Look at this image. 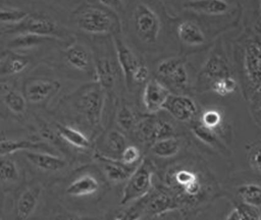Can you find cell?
Instances as JSON below:
<instances>
[{
  "instance_id": "1",
  "label": "cell",
  "mask_w": 261,
  "mask_h": 220,
  "mask_svg": "<svg viewBox=\"0 0 261 220\" xmlns=\"http://www.w3.org/2000/svg\"><path fill=\"white\" fill-rule=\"evenodd\" d=\"M241 68L245 96L253 108L254 120L260 124V75L261 46L259 36L247 39L242 50Z\"/></svg>"
},
{
  "instance_id": "2",
  "label": "cell",
  "mask_w": 261,
  "mask_h": 220,
  "mask_svg": "<svg viewBox=\"0 0 261 220\" xmlns=\"http://www.w3.org/2000/svg\"><path fill=\"white\" fill-rule=\"evenodd\" d=\"M118 20L110 11L89 6L81 9L75 16L76 28L90 35H108L118 30Z\"/></svg>"
},
{
  "instance_id": "3",
  "label": "cell",
  "mask_w": 261,
  "mask_h": 220,
  "mask_svg": "<svg viewBox=\"0 0 261 220\" xmlns=\"http://www.w3.org/2000/svg\"><path fill=\"white\" fill-rule=\"evenodd\" d=\"M76 109L91 128L99 126L104 105V90L96 82L79 90L75 97Z\"/></svg>"
},
{
  "instance_id": "4",
  "label": "cell",
  "mask_w": 261,
  "mask_h": 220,
  "mask_svg": "<svg viewBox=\"0 0 261 220\" xmlns=\"http://www.w3.org/2000/svg\"><path fill=\"white\" fill-rule=\"evenodd\" d=\"M153 173L154 166L150 160L145 159L139 163L127 178L119 202L120 205H126L146 197L152 187Z\"/></svg>"
},
{
  "instance_id": "5",
  "label": "cell",
  "mask_w": 261,
  "mask_h": 220,
  "mask_svg": "<svg viewBox=\"0 0 261 220\" xmlns=\"http://www.w3.org/2000/svg\"><path fill=\"white\" fill-rule=\"evenodd\" d=\"M133 28L138 39L147 45L156 43L161 31L159 17L145 3H139L134 9Z\"/></svg>"
},
{
  "instance_id": "6",
  "label": "cell",
  "mask_w": 261,
  "mask_h": 220,
  "mask_svg": "<svg viewBox=\"0 0 261 220\" xmlns=\"http://www.w3.org/2000/svg\"><path fill=\"white\" fill-rule=\"evenodd\" d=\"M166 181L172 189L190 201H195L203 191L202 181L198 173L192 169L176 168L166 174Z\"/></svg>"
},
{
  "instance_id": "7",
  "label": "cell",
  "mask_w": 261,
  "mask_h": 220,
  "mask_svg": "<svg viewBox=\"0 0 261 220\" xmlns=\"http://www.w3.org/2000/svg\"><path fill=\"white\" fill-rule=\"evenodd\" d=\"M231 74L227 59L222 50L216 49L208 56L198 75V87L209 89L220 77Z\"/></svg>"
},
{
  "instance_id": "8",
  "label": "cell",
  "mask_w": 261,
  "mask_h": 220,
  "mask_svg": "<svg viewBox=\"0 0 261 220\" xmlns=\"http://www.w3.org/2000/svg\"><path fill=\"white\" fill-rule=\"evenodd\" d=\"M10 33H29L54 39H60L63 35L60 26L53 19L47 16L34 15L27 16L23 20L16 23L13 28L9 29Z\"/></svg>"
},
{
  "instance_id": "9",
  "label": "cell",
  "mask_w": 261,
  "mask_h": 220,
  "mask_svg": "<svg viewBox=\"0 0 261 220\" xmlns=\"http://www.w3.org/2000/svg\"><path fill=\"white\" fill-rule=\"evenodd\" d=\"M169 90L158 79L149 78L143 91V105L149 114L160 111L169 96Z\"/></svg>"
},
{
  "instance_id": "10",
  "label": "cell",
  "mask_w": 261,
  "mask_h": 220,
  "mask_svg": "<svg viewBox=\"0 0 261 220\" xmlns=\"http://www.w3.org/2000/svg\"><path fill=\"white\" fill-rule=\"evenodd\" d=\"M162 109L182 122L191 121L197 115V105L188 96L169 94Z\"/></svg>"
},
{
  "instance_id": "11",
  "label": "cell",
  "mask_w": 261,
  "mask_h": 220,
  "mask_svg": "<svg viewBox=\"0 0 261 220\" xmlns=\"http://www.w3.org/2000/svg\"><path fill=\"white\" fill-rule=\"evenodd\" d=\"M114 46H115L117 62L121 68V72L123 73L125 85L128 89H130V86L133 85L132 82L133 73L135 72L136 68L140 64V61L135 55V53L120 38L114 39Z\"/></svg>"
},
{
  "instance_id": "12",
  "label": "cell",
  "mask_w": 261,
  "mask_h": 220,
  "mask_svg": "<svg viewBox=\"0 0 261 220\" xmlns=\"http://www.w3.org/2000/svg\"><path fill=\"white\" fill-rule=\"evenodd\" d=\"M59 88V82L55 80L47 78L32 79L24 86V97L31 103H41L52 96Z\"/></svg>"
},
{
  "instance_id": "13",
  "label": "cell",
  "mask_w": 261,
  "mask_h": 220,
  "mask_svg": "<svg viewBox=\"0 0 261 220\" xmlns=\"http://www.w3.org/2000/svg\"><path fill=\"white\" fill-rule=\"evenodd\" d=\"M96 158L103 165L107 178L113 182H119L127 179L130 173L139 164L127 165L124 164L121 160H115L100 153L96 154Z\"/></svg>"
},
{
  "instance_id": "14",
  "label": "cell",
  "mask_w": 261,
  "mask_h": 220,
  "mask_svg": "<svg viewBox=\"0 0 261 220\" xmlns=\"http://www.w3.org/2000/svg\"><path fill=\"white\" fill-rule=\"evenodd\" d=\"M94 72L96 81L100 85L103 90H111L117 78L116 65L109 58V56H99L95 61Z\"/></svg>"
},
{
  "instance_id": "15",
  "label": "cell",
  "mask_w": 261,
  "mask_h": 220,
  "mask_svg": "<svg viewBox=\"0 0 261 220\" xmlns=\"http://www.w3.org/2000/svg\"><path fill=\"white\" fill-rule=\"evenodd\" d=\"M24 154H25V158L35 167L43 171L55 172V171L62 170L67 165L64 159L52 154H47V153H43L35 150H24Z\"/></svg>"
},
{
  "instance_id": "16",
  "label": "cell",
  "mask_w": 261,
  "mask_h": 220,
  "mask_svg": "<svg viewBox=\"0 0 261 220\" xmlns=\"http://www.w3.org/2000/svg\"><path fill=\"white\" fill-rule=\"evenodd\" d=\"M42 193V186L34 185L27 188L18 197L15 206L16 217L19 220H25L35 212Z\"/></svg>"
},
{
  "instance_id": "17",
  "label": "cell",
  "mask_w": 261,
  "mask_h": 220,
  "mask_svg": "<svg viewBox=\"0 0 261 220\" xmlns=\"http://www.w3.org/2000/svg\"><path fill=\"white\" fill-rule=\"evenodd\" d=\"M64 58L67 64L81 71L92 70V57L88 48L80 43H74L69 46L64 52Z\"/></svg>"
},
{
  "instance_id": "18",
  "label": "cell",
  "mask_w": 261,
  "mask_h": 220,
  "mask_svg": "<svg viewBox=\"0 0 261 220\" xmlns=\"http://www.w3.org/2000/svg\"><path fill=\"white\" fill-rule=\"evenodd\" d=\"M100 187L99 180L91 174H82L66 186L65 193L74 198H82L94 195Z\"/></svg>"
},
{
  "instance_id": "19",
  "label": "cell",
  "mask_w": 261,
  "mask_h": 220,
  "mask_svg": "<svg viewBox=\"0 0 261 220\" xmlns=\"http://www.w3.org/2000/svg\"><path fill=\"white\" fill-rule=\"evenodd\" d=\"M144 204V211L152 216L171 212L178 208L175 199L165 191H157L154 196L147 199Z\"/></svg>"
},
{
  "instance_id": "20",
  "label": "cell",
  "mask_w": 261,
  "mask_h": 220,
  "mask_svg": "<svg viewBox=\"0 0 261 220\" xmlns=\"http://www.w3.org/2000/svg\"><path fill=\"white\" fill-rule=\"evenodd\" d=\"M184 7L206 15H221L228 11L229 3L226 0H189Z\"/></svg>"
},
{
  "instance_id": "21",
  "label": "cell",
  "mask_w": 261,
  "mask_h": 220,
  "mask_svg": "<svg viewBox=\"0 0 261 220\" xmlns=\"http://www.w3.org/2000/svg\"><path fill=\"white\" fill-rule=\"evenodd\" d=\"M177 36L180 42L187 46H201L206 42L202 29L191 20L181 21L177 25Z\"/></svg>"
},
{
  "instance_id": "22",
  "label": "cell",
  "mask_w": 261,
  "mask_h": 220,
  "mask_svg": "<svg viewBox=\"0 0 261 220\" xmlns=\"http://www.w3.org/2000/svg\"><path fill=\"white\" fill-rule=\"evenodd\" d=\"M192 131L204 144L220 151L221 153H228V149L226 148L222 140H220L219 135L215 131L202 125L199 121L192 126Z\"/></svg>"
},
{
  "instance_id": "23",
  "label": "cell",
  "mask_w": 261,
  "mask_h": 220,
  "mask_svg": "<svg viewBox=\"0 0 261 220\" xmlns=\"http://www.w3.org/2000/svg\"><path fill=\"white\" fill-rule=\"evenodd\" d=\"M56 127L58 134L68 144L80 149H87L90 147V140L85 133H83L79 129L63 124H56Z\"/></svg>"
},
{
  "instance_id": "24",
  "label": "cell",
  "mask_w": 261,
  "mask_h": 220,
  "mask_svg": "<svg viewBox=\"0 0 261 220\" xmlns=\"http://www.w3.org/2000/svg\"><path fill=\"white\" fill-rule=\"evenodd\" d=\"M28 65V58L15 54H9L0 60V77L17 74L24 70Z\"/></svg>"
},
{
  "instance_id": "25",
  "label": "cell",
  "mask_w": 261,
  "mask_h": 220,
  "mask_svg": "<svg viewBox=\"0 0 261 220\" xmlns=\"http://www.w3.org/2000/svg\"><path fill=\"white\" fill-rule=\"evenodd\" d=\"M46 145L43 143H35L31 141H12V140H5L0 141V157L7 156L13 154L17 151H24V150H35V151H42L45 150Z\"/></svg>"
},
{
  "instance_id": "26",
  "label": "cell",
  "mask_w": 261,
  "mask_h": 220,
  "mask_svg": "<svg viewBox=\"0 0 261 220\" xmlns=\"http://www.w3.org/2000/svg\"><path fill=\"white\" fill-rule=\"evenodd\" d=\"M180 149V142L174 138L169 136L154 141L151 146V152L157 157L168 158L178 153Z\"/></svg>"
},
{
  "instance_id": "27",
  "label": "cell",
  "mask_w": 261,
  "mask_h": 220,
  "mask_svg": "<svg viewBox=\"0 0 261 220\" xmlns=\"http://www.w3.org/2000/svg\"><path fill=\"white\" fill-rule=\"evenodd\" d=\"M238 195L243 204L260 208L261 190L258 183H246L238 188Z\"/></svg>"
},
{
  "instance_id": "28",
  "label": "cell",
  "mask_w": 261,
  "mask_h": 220,
  "mask_svg": "<svg viewBox=\"0 0 261 220\" xmlns=\"http://www.w3.org/2000/svg\"><path fill=\"white\" fill-rule=\"evenodd\" d=\"M199 122L219 135L218 130H220L223 124V113L219 109L209 108L201 114Z\"/></svg>"
},
{
  "instance_id": "29",
  "label": "cell",
  "mask_w": 261,
  "mask_h": 220,
  "mask_svg": "<svg viewBox=\"0 0 261 220\" xmlns=\"http://www.w3.org/2000/svg\"><path fill=\"white\" fill-rule=\"evenodd\" d=\"M3 102L14 114H22L27 108L25 97L15 90H9L3 96Z\"/></svg>"
},
{
  "instance_id": "30",
  "label": "cell",
  "mask_w": 261,
  "mask_h": 220,
  "mask_svg": "<svg viewBox=\"0 0 261 220\" xmlns=\"http://www.w3.org/2000/svg\"><path fill=\"white\" fill-rule=\"evenodd\" d=\"M19 179V170L16 163L6 158L0 157V180L6 183H13Z\"/></svg>"
},
{
  "instance_id": "31",
  "label": "cell",
  "mask_w": 261,
  "mask_h": 220,
  "mask_svg": "<svg viewBox=\"0 0 261 220\" xmlns=\"http://www.w3.org/2000/svg\"><path fill=\"white\" fill-rule=\"evenodd\" d=\"M50 40H54V38L44 37V36H39V35L29 34V33H22L16 36V38H14L11 41L10 46L13 48H30Z\"/></svg>"
},
{
  "instance_id": "32",
  "label": "cell",
  "mask_w": 261,
  "mask_h": 220,
  "mask_svg": "<svg viewBox=\"0 0 261 220\" xmlns=\"http://www.w3.org/2000/svg\"><path fill=\"white\" fill-rule=\"evenodd\" d=\"M116 122L118 126L124 131H130L135 129L137 124L136 116L129 106L125 103H122L116 114Z\"/></svg>"
},
{
  "instance_id": "33",
  "label": "cell",
  "mask_w": 261,
  "mask_h": 220,
  "mask_svg": "<svg viewBox=\"0 0 261 220\" xmlns=\"http://www.w3.org/2000/svg\"><path fill=\"white\" fill-rule=\"evenodd\" d=\"M226 219L229 220H243V219H260V208L252 207L246 204L236 206L229 214L226 215Z\"/></svg>"
},
{
  "instance_id": "34",
  "label": "cell",
  "mask_w": 261,
  "mask_h": 220,
  "mask_svg": "<svg viewBox=\"0 0 261 220\" xmlns=\"http://www.w3.org/2000/svg\"><path fill=\"white\" fill-rule=\"evenodd\" d=\"M238 82L236 78L231 75H225L223 77H220L219 79L215 80L209 88L210 91L215 93L218 96L225 97L231 93H233L237 90Z\"/></svg>"
},
{
  "instance_id": "35",
  "label": "cell",
  "mask_w": 261,
  "mask_h": 220,
  "mask_svg": "<svg viewBox=\"0 0 261 220\" xmlns=\"http://www.w3.org/2000/svg\"><path fill=\"white\" fill-rule=\"evenodd\" d=\"M105 146L107 150L113 154L120 155L126 147V140L124 135L118 130H110L105 138Z\"/></svg>"
},
{
  "instance_id": "36",
  "label": "cell",
  "mask_w": 261,
  "mask_h": 220,
  "mask_svg": "<svg viewBox=\"0 0 261 220\" xmlns=\"http://www.w3.org/2000/svg\"><path fill=\"white\" fill-rule=\"evenodd\" d=\"M28 16V12L13 7H0V23L16 24Z\"/></svg>"
},
{
  "instance_id": "37",
  "label": "cell",
  "mask_w": 261,
  "mask_h": 220,
  "mask_svg": "<svg viewBox=\"0 0 261 220\" xmlns=\"http://www.w3.org/2000/svg\"><path fill=\"white\" fill-rule=\"evenodd\" d=\"M166 79L178 89H186L189 84V73L184 62H181Z\"/></svg>"
},
{
  "instance_id": "38",
  "label": "cell",
  "mask_w": 261,
  "mask_h": 220,
  "mask_svg": "<svg viewBox=\"0 0 261 220\" xmlns=\"http://www.w3.org/2000/svg\"><path fill=\"white\" fill-rule=\"evenodd\" d=\"M154 124H155V120L152 118H145L137 122L135 129L138 133V138L141 141H148V142L152 141Z\"/></svg>"
},
{
  "instance_id": "39",
  "label": "cell",
  "mask_w": 261,
  "mask_h": 220,
  "mask_svg": "<svg viewBox=\"0 0 261 220\" xmlns=\"http://www.w3.org/2000/svg\"><path fill=\"white\" fill-rule=\"evenodd\" d=\"M181 62L182 61L176 57H169V58L163 59L157 64L156 71L159 76L166 79Z\"/></svg>"
},
{
  "instance_id": "40",
  "label": "cell",
  "mask_w": 261,
  "mask_h": 220,
  "mask_svg": "<svg viewBox=\"0 0 261 220\" xmlns=\"http://www.w3.org/2000/svg\"><path fill=\"white\" fill-rule=\"evenodd\" d=\"M173 134H174V128L172 124H170L166 120H155L152 142L160 139L173 136Z\"/></svg>"
},
{
  "instance_id": "41",
  "label": "cell",
  "mask_w": 261,
  "mask_h": 220,
  "mask_svg": "<svg viewBox=\"0 0 261 220\" xmlns=\"http://www.w3.org/2000/svg\"><path fill=\"white\" fill-rule=\"evenodd\" d=\"M260 143L255 142L252 143L247 148V160L250 167L256 173L260 172Z\"/></svg>"
},
{
  "instance_id": "42",
  "label": "cell",
  "mask_w": 261,
  "mask_h": 220,
  "mask_svg": "<svg viewBox=\"0 0 261 220\" xmlns=\"http://www.w3.org/2000/svg\"><path fill=\"white\" fill-rule=\"evenodd\" d=\"M121 161L127 165H136L139 163L141 156L140 150L136 146H126L120 154Z\"/></svg>"
},
{
  "instance_id": "43",
  "label": "cell",
  "mask_w": 261,
  "mask_h": 220,
  "mask_svg": "<svg viewBox=\"0 0 261 220\" xmlns=\"http://www.w3.org/2000/svg\"><path fill=\"white\" fill-rule=\"evenodd\" d=\"M149 69L148 67L140 62V64L138 65V67L136 68L135 72L133 73V77H132V82H137V84H143L145 81H147L149 79Z\"/></svg>"
},
{
  "instance_id": "44",
  "label": "cell",
  "mask_w": 261,
  "mask_h": 220,
  "mask_svg": "<svg viewBox=\"0 0 261 220\" xmlns=\"http://www.w3.org/2000/svg\"><path fill=\"white\" fill-rule=\"evenodd\" d=\"M101 4L104 6L115 8V9H121L122 6V0H98Z\"/></svg>"
}]
</instances>
